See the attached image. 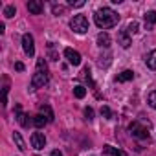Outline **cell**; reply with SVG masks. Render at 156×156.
Masks as SVG:
<instances>
[{
    "mask_svg": "<svg viewBox=\"0 0 156 156\" xmlns=\"http://www.w3.org/2000/svg\"><path fill=\"white\" fill-rule=\"evenodd\" d=\"M94 22L98 24V28L108 30V28H114V26L119 22V15H118L114 9H110V8H101V9L96 11Z\"/></svg>",
    "mask_w": 156,
    "mask_h": 156,
    "instance_id": "obj_1",
    "label": "cell"
},
{
    "mask_svg": "<svg viewBox=\"0 0 156 156\" xmlns=\"http://www.w3.org/2000/svg\"><path fill=\"white\" fill-rule=\"evenodd\" d=\"M48 66H46V61L44 59H39L37 61V70L31 77V87L33 88H39V87H44L48 83Z\"/></svg>",
    "mask_w": 156,
    "mask_h": 156,
    "instance_id": "obj_2",
    "label": "cell"
},
{
    "mask_svg": "<svg viewBox=\"0 0 156 156\" xmlns=\"http://www.w3.org/2000/svg\"><path fill=\"white\" fill-rule=\"evenodd\" d=\"M70 28H72L75 33L83 35V33L88 31V19H87L85 15H75V17L70 20Z\"/></svg>",
    "mask_w": 156,
    "mask_h": 156,
    "instance_id": "obj_3",
    "label": "cell"
},
{
    "mask_svg": "<svg viewBox=\"0 0 156 156\" xmlns=\"http://www.w3.org/2000/svg\"><path fill=\"white\" fill-rule=\"evenodd\" d=\"M129 130H130V134H132L134 138H138V140H147V138H149V127H143V125H140L138 121L130 123V125H129Z\"/></svg>",
    "mask_w": 156,
    "mask_h": 156,
    "instance_id": "obj_4",
    "label": "cell"
},
{
    "mask_svg": "<svg viewBox=\"0 0 156 156\" xmlns=\"http://www.w3.org/2000/svg\"><path fill=\"white\" fill-rule=\"evenodd\" d=\"M22 48H24V53L28 57H33L35 55V44H33V37L30 33H24L22 35Z\"/></svg>",
    "mask_w": 156,
    "mask_h": 156,
    "instance_id": "obj_5",
    "label": "cell"
},
{
    "mask_svg": "<svg viewBox=\"0 0 156 156\" xmlns=\"http://www.w3.org/2000/svg\"><path fill=\"white\" fill-rule=\"evenodd\" d=\"M44 145H46V136L42 132H33L31 134V147L41 151V149H44Z\"/></svg>",
    "mask_w": 156,
    "mask_h": 156,
    "instance_id": "obj_6",
    "label": "cell"
},
{
    "mask_svg": "<svg viewBox=\"0 0 156 156\" xmlns=\"http://www.w3.org/2000/svg\"><path fill=\"white\" fill-rule=\"evenodd\" d=\"M64 57H66L68 62L73 64V66L81 64V55H79V51H75V50H72V48H66V50H64Z\"/></svg>",
    "mask_w": 156,
    "mask_h": 156,
    "instance_id": "obj_7",
    "label": "cell"
},
{
    "mask_svg": "<svg viewBox=\"0 0 156 156\" xmlns=\"http://www.w3.org/2000/svg\"><path fill=\"white\" fill-rule=\"evenodd\" d=\"M15 118H17V121L22 125V127H30V116L28 114H24L22 112V108H20V105H15Z\"/></svg>",
    "mask_w": 156,
    "mask_h": 156,
    "instance_id": "obj_8",
    "label": "cell"
},
{
    "mask_svg": "<svg viewBox=\"0 0 156 156\" xmlns=\"http://www.w3.org/2000/svg\"><path fill=\"white\" fill-rule=\"evenodd\" d=\"M118 42L121 44V48H129V46L132 44V41H130V33H129L127 30H121V31L118 33Z\"/></svg>",
    "mask_w": 156,
    "mask_h": 156,
    "instance_id": "obj_9",
    "label": "cell"
},
{
    "mask_svg": "<svg viewBox=\"0 0 156 156\" xmlns=\"http://www.w3.org/2000/svg\"><path fill=\"white\" fill-rule=\"evenodd\" d=\"M42 9H44V6H42V2H39V0H30V2H28V11H30V13L41 15Z\"/></svg>",
    "mask_w": 156,
    "mask_h": 156,
    "instance_id": "obj_10",
    "label": "cell"
},
{
    "mask_svg": "<svg viewBox=\"0 0 156 156\" xmlns=\"http://www.w3.org/2000/svg\"><path fill=\"white\" fill-rule=\"evenodd\" d=\"M132 79H134V72H132V70H123V72L118 73V77H116L118 83H127V81H132Z\"/></svg>",
    "mask_w": 156,
    "mask_h": 156,
    "instance_id": "obj_11",
    "label": "cell"
},
{
    "mask_svg": "<svg viewBox=\"0 0 156 156\" xmlns=\"http://www.w3.org/2000/svg\"><path fill=\"white\" fill-rule=\"evenodd\" d=\"M156 24V11H147L145 13V30H152Z\"/></svg>",
    "mask_w": 156,
    "mask_h": 156,
    "instance_id": "obj_12",
    "label": "cell"
},
{
    "mask_svg": "<svg viewBox=\"0 0 156 156\" xmlns=\"http://www.w3.org/2000/svg\"><path fill=\"white\" fill-rule=\"evenodd\" d=\"M98 44H99L101 48H108V46H110V37H108V33L101 31V33L98 35Z\"/></svg>",
    "mask_w": 156,
    "mask_h": 156,
    "instance_id": "obj_13",
    "label": "cell"
},
{
    "mask_svg": "<svg viewBox=\"0 0 156 156\" xmlns=\"http://www.w3.org/2000/svg\"><path fill=\"white\" fill-rule=\"evenodd\" d=\"M39 114L46 116V119H48V121H53V118H55V116H53V110H51L48 105H41V107H39Z\"/></svg>",
    "mask_w": 156,
    "mask_h": 156,
    "instance_id": "obj_14",
    "label": "cell"
},
{
    "mask_svg": "<svg viewBox=\"0 0 156 156\" xmlns=\"http://www.w3.org/2000/svg\"><path fill=\"white\" fill-rule=\"evenodd\" d=\"M108 156H127L121 149H116V147H112V145H105V149H103Z\"/></svg>",
    "mask_w": 156,
    "mask_h": 156,
    "instance_id": "obj_15",
    "label": "cell"
},
{
    "mask_svg": "<svg viewBox=\"0 0 156 156\" xmlns=\"http://www.w3.org/2000/svg\"><path fill=\"white\" fill-rule=\"evenodd\" d=\"M145 62H147V66H149L151 70H156V50H152V51L147 55Z\"/></svg>",
    "mask_w": 156,
    "mask_h": 156,
    "instance_id": "obj_16",
    "label": "cell"
},
{
    "mask_svg": "<svg viewBox=\"0 0 156 156\" xmlns=\"http://www.w3.org/2000/svg\"><path fill=\"white\" fill-rule=\"evenodd\" d=\"M31 121H33V125H35L37 129H41V127H44V125L48 123V119H46L42 114H37V116H33V119H31Z\"/></svg>",
    "mask_w": 156,
    "mask_h": 156,
    "instance_id": "obj_17",
    "label": "cell"
},
{
    "mask_svg": "<svg viewBox=\"0 0 156 156\" xmlns=\"http://www.w3.org/2000/svg\"><path fill=\"white\" fill-rule=\"evenodd\" d=\"M13 140H15V143H17V147H19V151H26V143H24V140H22V136H20V132H13Z\"/></svg>",
    "mask_w": 156,
    "mask_h": 156,
    "instance_id": "obj_18",
    "label": "cell"
},
{
    "mask_svg": "<svg viewBox=\"0 0 156 156\" xmlns=\"http://www.w3.org/2000/svg\"><path fill=\"white\" fill-rule=\"evenodd\" d=\"M73 96H75L77 99H83V98L87 96V88H85V87H81V85L73 87Z\"/></svg>",
    "mask_w": 156,
    "mask_h": 156,
    "instance_id": "obj_19",
    "label": "cell"
},
{
    "mask_svg": "<svg viewBox=\"0 0 156 156\" xmlns=\"http://www.w3.org/2000/svg\"><path fill=\"white\" fill-rule=\"evenodd\" d=\"M81 79H85V81H88L90 85H94V83H92V77H90V70H88V68H85V70L81 72Z\"/></svg>",
    "mask_w": 156,
    "mask_h": 156,
    "instance_id": "obj_20",
    "label": "cell"
},
{
    "mask_svg": "<svg viewBox=\"0 0 156 156\" xmlns=\"http://www.w3.org/2000/svg\"><path fill=\"white\" fill-rule=\"evenodd\" d=\"M15 13H17V9H15V6H8V8L4 9V15H6L8 19H11V17H15Z\"/></svg>",
    "mask_w": 156,
    "mask_h": 156,
    "instance_id": "obj_21",
    "label": "cell"
},
{
    "mask_svg": "<svg viewBox=\"0 0 156 156\" xmlns=\"http://www.w3.org/2000/svg\"><path fill=\"white\" fill-rule=\"evenodd\" d=\"M138 28H140V24H138L136 20H132V22L129 24V28H127V31H129V33H138V31H140Z\"/></svg>",
    "mask_w": 156,
    "mask_h": 156,
    "instance_id": "obj_22",
    "label": "cell"
},
{
    "mask_svg": "<svg viewBox=\"0 0 156 156\" xmlns=\"http://www.w3.org/2000/svg\"><path fill=\"white\" fill-rule=\"evenodd\" d=\"M101 116H105L107 119H112V110L108 107H101Z\"/></svg>",
    "mask_w": 156,
    "mask_h": 156,
    "instance_id": "obj_23",
    "label": "cell"
},
{
    "mask_svg": "<svg viewBox=\"0 0 156 156\" xmlns=\"http://www.w3.org/2000/svg\"><path fill=\"white\" fill-rule=\"evenodd\" d=\"M149 105H151V107H152V108L156 110V90L149 94Z\"/></svg>",
    "mask_w": 156,
    "mask_h": 156,
    "instance_id": "obj_24",
    "label": "cell"
},
{
    "mask_svg": "<svg viewBox=\"0 0 156 156\" xmlns=\"http://www.w3.org/2000/svg\"><path fill=\"white\" fill-rule=\"evenodd\" d=\"M51 9H53V15H62V13H64V6H57V4H53Z\"/></svg>",
    "mask_w": 156,
    "mask_h": 156,
    "instance_id": "obj_25",
    "label": "cell"
},
{
    "mask_svg": "<svg viewBox=\"0 0 156 156\" xmlns=\"http://www.w3.org/2000/svg\"><path fill=\"white\" fill-rule=\"evenodd\" d=\"M85 118H87L88 121H92V119H94V110H92L90 107H87V108H85Z\"/></svg>",
    "mask_w": 156,
    "mask_h": 156,
    "instance_id": "obj_26",
    "label": "cell"
},
{
    "mask_svg": "<svg viewBox=\"0 0 156 156\" xmlns=\"http://www.w3.org/2000/svg\"><path fill=\"white\" fill-rule=\"evenodd\" d=\"M48 50H50V57H51V61H57V53L53 51V42H48Z\"/></svg>",
    "mask_w": 156,
    "mask_h": 156,
    "instance_id": "obj_27",
    "label": "cell"
},
{
    "mask_svg": "<svg viewBox=\"0 0 156 156\" xmlns=\"http://www.w3.org/2000/svg\"><path fill=\"white\" fill-rule=\"evenodd\" d=\"M68 6H72V8H83V6H85V2H83V0H79V2H73V0H70Z\"/></svg>",
    "mask_w": 156,
    "mask_h": 156,
    "instance_id": "obj_28",
    "label": "cell"
},
{
    "mask_svg": "<svg viewBox=\"0 0 156 156\" xmlns=\"http://www.w3.org/2000/svg\"><path fill=\"white\" fill-rule=\"evenodd\" d=\"M15 70L22 72V70H24V64H22V62H15Z\"/></svg>",
    "mask_w": 156,
    "mask_h": 156,
    "instance_id": "obj_29",
    "label": "cell"
},
{
    "mask_svg": "<svg viewBox=\"0 0 156 156\" xmlns=\"http://www.w3.org/2000/svg\"><path fill=\"white\" fill-rule=\"evenodd\" d=\"M50 156H62V152L59 151V149H55V151H51V154Z\"/></svg>",
    "mask_w": 156,
    "mask_h": 156,
    "instance_id": "obj_30",
    "label": "cell"
}]
</instances>
